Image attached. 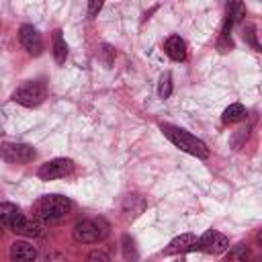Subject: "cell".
I'll return each mask as SVG.
<instances>
[{"label": "cell", "instance_id": "cell-20", "mask_svg": "<svg viewBox=\"0 0 262 262\" xmlns=\"http://www.w3.org/2000/svg\"><path fill=\"white\" fill-rule=\"evenodd\" d=\"M104 6V0H88V14L90 16H96Z\"/></svg>", "mask_w": 262, "mask_h": 262}, {"label": "cell", "instance_id": "cell-3", "mask_svg": "<svg viewBox=\"0 0 262 262\" xmlns=\"http://www.w3.org/2000/svg\"><path fill=\"white\" fill-rule=\"evenodd\" d=\"M162 131H164V135H166L176 147H180L182 151H186V154H190V156H196V158H201V160H207V158H209L211 151H209L207 143L201 141L199 137L190 135L188 131H184V129H180V127H174V125H162Z\"/></svg>", "mask_w": 262, "mask_h": 262}, {"label": "cell", "instance_id": "cell-12", "mask_svg": "<svg viewBox=\"0 0 262 262\" xmlns=\"http://www.w3.org/2000/svg\"><path fill=\"white\" fill-rule=\"evenodd\" d=\"M164 51H166V55H168L170 59H174V61H184V59H186V43H184L178 35H172V37L166 39Z\"/></svg>", "mask_w": 262, "mask_h": 262}, {"label": "cell", "instance_id": "cell-10", "mask_svg": "<svg viewBox=\"0 0 262 262\" xmlns=\"http://www.w3.org/2000/svg\"><path fill=\"white\" fill-rule=\"evenodd\" d=\"M10 258L16 262H31L37 258V248L25 239H16L10 246Z\"/></svg>", "mask_w": 262, "mask_h": 262}, {"label": "cell", "instance_id": "cell-18", "mask_svg": "<svg viewBox=\"0 0 262 262\" xmlns=\"http://www.w3.org/2000/svg\"><path fill=\"white\" fill-rule=\"evenodd\" d=\"M158 94H160V98H170V94H172V76L168 72L162 74V78L158 82Z\"/></svg>", "mask_w": 262, "mask_h": 262}, {"label": "cell", "instance_id": "cell-14", "mask_svg": "<svg viewBox=\"0 0 262 262\" xmlns=\"http://www.w3.org/2000/svg\"><path fill=\"white\" fill-rule=\"evenodd\" d=\"M143 209H145V201L141 196H135V194H129L123 203V213L127 219H135Z\"/></svg>", "mask_w": 262, "mask_h": 262}, {"label": "cell", "instance_id": "cell-21", "mask_svg": "<svg viewBox=\"0 0 262 262\" xmlns=\"http://www.w3.org/2000/svg\"><path fill=\"white\" fill-rule=\"evenodd\" d=\"M123 250H125V258H135V250H133V239H129V235L123 237Z\"/></svg>", "mask_w": 262, "mask_h": 262}, {"label": "cell", "instance_id": "cell-19", "mask_svg": "<svg viewBox=\"0 0 262 262\" xmlns=\"http://www.w3.org/2000/svg\"><path fill=\"white\" fill-rule=\"evenodd\" d=\"M225 258H227V260H246V258H248V248H246L244 244H237V246H233V248L225 254Z\"/></svg>", "mask_w": 262, "mask_h": 262}, {"label": "cell", "instance_id": "cell-22", "mask_svg": "<svg viewBox=\"0 0 262 262\" xmlns=\"http://www.w3.org/2000/svg\"><path fill=\"white\" fill-rule=\"evenodd\" d=\"M88 260H108V256L102 252H92V254H88Z\"/></svg>", "mask_w": 262, "mask_h": 262}, {"label": "cell", "instance_id": "cell-9", "mask_svg": "<svg viewBox=\"0 0 262 262\" xmlns=\"http://www.w3.org/2000/svg\"><path fill=\"white\" fill-rule=\"evenodd\" d=\"M18 41L20 45L27 49V53L31 55H41L43 53V39H41V33L33 27V25H23L18 29Z\"/></svg>", "mask_w": 262, "mask_h": 262}, {"label": "cell", "instance_id": "cell-2", "mask_svg": "<svg viewBox=\"0 0 262 262\" xmlns=\"http://www.w3.org/2000/svg\"><path fill=\"white\" fill-rule=\"evenodd\" d=\"M0 221L4 227H8L10 231L18 233V235H27V237H37L43 233V225L37 219H27L23 215V211L12 205V203H0Z\"/></svg>", "mask_w": 262, "mask_h": 262}, {"label": "cell", "instance_id": "cell-11", "mask_svg": "<svg viewBox=\"0 0 262 262\" xmlns=\"http://www.w3.org/2000/svg\"><path fill=\"white\" fill-rule=\"evenodd\" d=\"M194 250H196V237L192 233H182L168 244L164 254H182V252H194Z\"/></svg>", "mask_w": 262, "mask_h": 262}, {"label": "cell", "instance_id": "cell-16", "mask_svg": "<svg viewBox=\"0 0 262 262\" xmlns=\"http://www.w3.org/2000/svg\"><path fill=\"white\" fill-rule=\"evenodd\" d=\"M244 119H246V108H244V104H239V102H233V104H229V106L223 111V123H227V125L239 123V121H244Z\"/></svg>", "mask_w": 262, "mask_h": 262}, {"label": "cell", "instance_id": "cell-1", "mask_svg": "<svg viewBox=\"0 0 262 262\" xmlns=\"http://www.w3.org/2000/svg\"><path fill=\"white\" fill-rule=\"evenodd\" d=\"M72 211V201L61 194H43L33 205V217L41 223H57Z\"/></svg>", "mask_w": 262, "mask_h": 262}, {"label": "cell", "instance_id": "cell-6", "mask_svg": "<svg viewBox=\"0 0 262 262\" xmlns=\"http://www.w3.org/2000/svg\"><path fill=\"white\" fill-rule=\"evenodd\" d=\"M35 149L27 143H12V141H4L0 143V158L8 164H29L35 160Z\"/></svg>", "mask_w": 262, "mask_h": 262}, {"label": "cell", "instance_id": "cell-15", "mask_svg": "<svg viewBox=\"0 0 262 262\" xmlns=\"http://www.w3.org/2000/svg\"><path fill=\"white\" fill-rule=\"evenodd\" d=\"M246 16V6L242 0H227L225 2V18L231 20L233 25L239 23Z\"/></svg>", "mask_w": 262, "mask_h": 262}, {"label": "cell", "instance_id": "cell-7", "mask_svg": "<svg viewBox=\"0 0 262 262\" xmlns=\"http://www.w3.org/2000/svg\"><path fill=\"white\" fill-rule=\"evenodd\" d=\"M74 168V162L68 160V158H55V160H49L45 164L39 166L37 170V176L41 180H57V178H63L72 172Z\"/></svg>", "mask_w": 262, "mask_h": 262}, {"label": "cell", "instance_id": "cell-8", "mask_svg": "<svg viewBox=\"0 0 262 262\" xmlns=\"http://www.w3.org/2000/svg\"><path fill=\"white\" fill-rule=\"evenodd\" d=\"M227 248H229V239L221 231H215V229L205 231L196 239V250H203L207 254H223Z\"/></svg>", "mask_w": 262, "mask_h": 262}, {"label": "cell", "instance_id": "cell-4", "mask_svg": "<svg viewBox=\"0 0 262 262\" xmlns=\"http://www.w3.org/2000/svg\"><path fill=\"white\" fill-rule=\"evenodd\" d=\"M106 233H108V225L102 219H98V221L84 219V221H78L72 229V235L78 244H96V242L104 239Z\"/></svg>", "mask_w": 262, "mask_h": 262}, {"label": "cell", "instance_id": "cell-13", "mask_svg": "<svg viewBox=\"0 0 262 262\" xmlns=\"http://www.w3.org/2000/svg\"><path fill=\"white\" fill-rule=\"evenodd\" d=\"M51 51H53V59L57 61V63H63L66 61V57H68V43H66V39H63V35H61V29H55L53 31V37H51Z\"/></svg>", "mask_w": 262, "mask_h": 262}, {"label": "cell", "instance_id": "cell-17", "mask_svg": "<svg viewBox=\"0 0 262 262\" xmlns=\"http://www.w3.org/2000/svg\"><path fill=\"white\" fill-rule=\"evenodd\" d=\"M256 25L254 23H246V27H244V41L248 43V45H252V49L254 51H260V43H258V39H256Z\"/></svg>", "mask_w": 262, "mask_h": 262}, {"label": "cell", "instance_id": "cell-5", "mask_svg": "<svg viewBox=\"0 0 262 262\" xmlns=\"http://www.w3.org/2000/svg\"><path fill=\"white\" fill-rule=\"evenodd\" d=\"M45 84L39 82V80H29V82H23L14 92H12V100L23 104V106H39L43 100H45Z\"/></svg>", "mask_w": 262, "mask_h": 262}]
</instances>
